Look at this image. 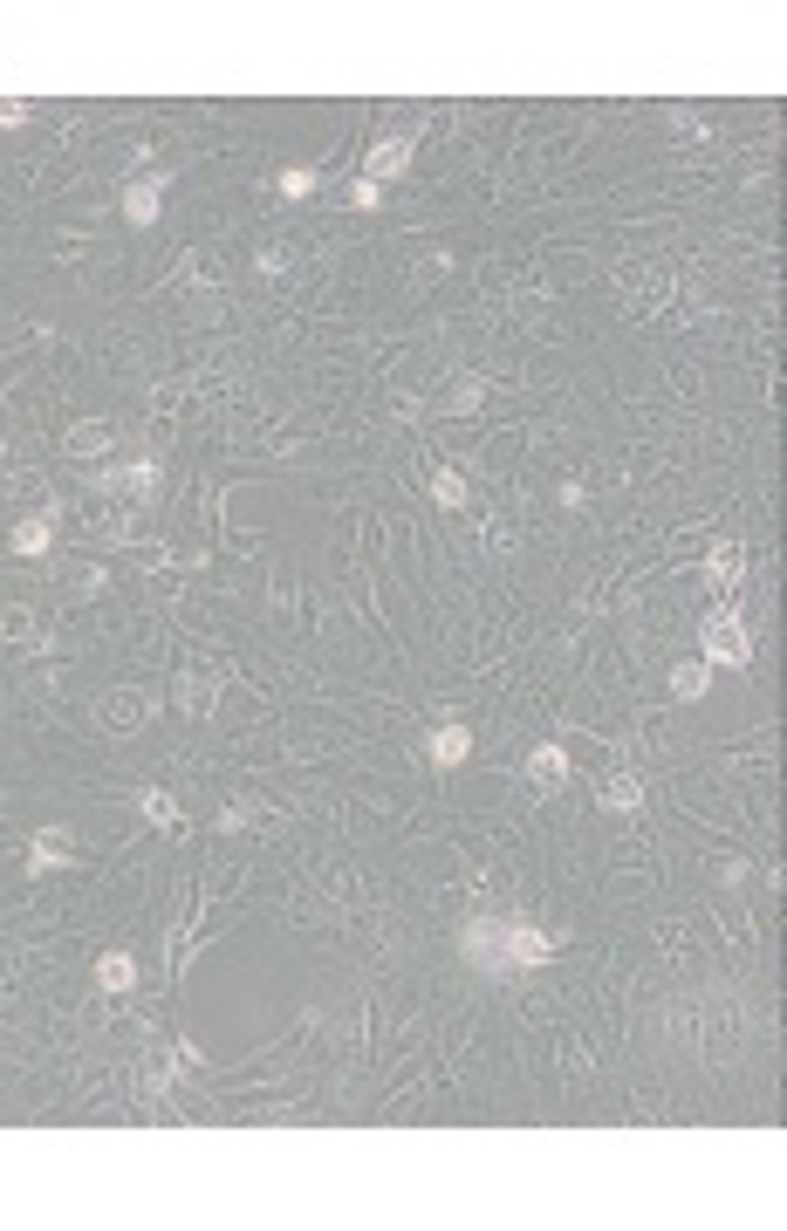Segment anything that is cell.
I'll return each mask as SVG.
<instances>
[{
  "instance_id": "cell-17",
  "label": "cell",
  "mask_w": 787,
  "mask_h": 1231,
  "mask_svg": "<svg viewBox=\"0 0 787 1231\" xmlns=\"http://www.w3.org/2000/svg\"><path fill=\"white\" fill-rule=\"evenodd\" d=\"M62 445H69L75 458H96V452H104V445H110V425H96V418H90V425H75V431H69V439H62Z\"/></svg>"
},
{
  "instance_id": "cell-1",
  "label": "cell",
  "mask_w": 787,
  "mask_h": 1231,
  "mask_svg": "<svg viewBox=\"0 0 787 1231\" xmlns=\"http://www.w3.org/2000/svg\"><path fill=\"white\" fill-rule=\"evenodd\" d=\"M699 650L713 671H740V664H753V636L740 623V609H713L705 616V630H699Z\"/></svg>"
},
{
  "instance_id": "cell-20",
  "label": "cell",
  "mask_w": 787,
  "mask_h": 1231,
  "mask_svg": "<svg viewBox=\"0 0 787 1231\" xmlns=\"http://www.w3.org/2000/svg\"><path fill=\"white\" fill-rule=\"evenodd\" d=\"M309 192H315V171H309V165L282 171V199H309Z\"/></svg>"
},
{
  "instance_id": "cell-13",
  "label": "cell",
  "mask_w": 787,
  "mask_h": 1231,
  "mask_svg": "<svg viewBox=\"0 0 787 1231\" xmlns=\"http://www.w3.org/2000/svg\"><path fill=\"white\" fill-rule=\"evenodd\" d=\"M705 684H713V664H678V671H671V698L692 705V698H705Z\"/></svg>"
},
{
  "instance_id": "cell-4",
  "label": "cell",
  "mask_w": 787,
  "mask_h": 1231,
  "mask_svg": "<svg viewBox=\"0 0 787 1231\" xmlns=\"http://www.w3.org/2000/svg\"><path fill=\"white\" fill-rule=\"evenodd\" d=\"M69 828H41L35 841H28V876H48V869H69Z\"/></svg>"
},
{
  "instance_id": "cell-8",
  "label": "cell",
  "mask_w": 787,
  "mask_h": 1231,
  "mask_svg": "<svg viewBox=\"0 0 787 1231\" xmlns=\"http://www.w3.org/2000/svg\"><path fill=\"white\" fill-rule=\"evenodd\" d=\"M144 712H151L144 691H110V698H104V726H110V732H138Z\"/></svg>"
},
{
  "instance_id": "cell-21",
  "label": "cell",
  "mask_w": 787,
  "mask_h": 1231,
  "mask_svg": "<svg viewBox=\"0 0 787 1231\" xmlns=\"http://www.w3.org/2000/svg\"><path fill=\"white\" fill-rule=\"evenodd\" d=\"M377 199H384V186H370V178L349 186V205H357V213H377Z\"/></svg>"
},
{
  "instance_id": "cell-22",
  "label": "cell",
  "mask_w": 787,
  "mask_h": 1231,
  "mask_svg": "<svg viewBox=\"0 0 787 1231\" xmlns=\"http://www.w3.org/2000/svg\"><path fill=\"white\" fill-rule=\"evenodd\" d=\"M21 117H28V110H21V103H0V123H21Z\"/></svg>"
},
{
  "instance_id": "cell-18",
  "label": "cell",
  "mask_w": 787,
  "mask_h": 1231,
  "mask_svg": "<svg viewBox=\"0 0 787 1231\" xmlns=\"http://www.w3.org/2000/svg\"><path fill=\"white\" fill-rule=\"evenodd\" d=\"M705 575H713L719 588H740V548H732V541H719V548H713V561H705Z\"/></svg>"
},
{
  "instance_id": "cell-6",
  "label": "cell",
  "mask_w": 787,
  "mask_h": 1231,
  "mask_svg": "<svg viewBox=\"0 0 787 1231\" xmlns=\"http://www.w3.org/2000/svg\"><path fill=\"white\" fill-rule=\"evenodd\" d=\"M404 165H412V138H377L370 158H363V178L377 186V178H397Z\"/></svg>"
},
{
  "instance_id": "cell-12",
  "label": "cell",
  "mask_w": 787,
  "mask_h": 1231,
  "mask_svg": "<svg viewBox=\"0 0 787 1231\" xmlns=\"http://www.w3.org/2000/svg\"><path fill=\"white\" fill-rule=\"evenodd\" d=\"M138 814L151 821V828H179V793H165V787H144V793H138Z\"/></svg>"
},
{
  "instance_id": "cell-3",
  "label": "cell",
  "mask_w": 787,
  "mask_h": 1231,
  "mask_svg": "<svg viewBox=\"0 0 787 1231\" xmlns=\"http://www.w3.org/2000/svg\"><path fill=\"white\" fill-rule=\"evenodd\" d=\"M555 958V937L535 931V923H521V917H506V965L527 971V965H548Z\"/></svg>"
},
{
  "instance_id": "cell-19",
  "label": "cell",
  "mask_w": 787,
  "mask_h": 1231,
  "mask_svg": "<svg viewBox=\"0 0 787 1231\" xmlns=\"http://www.w3.org/2000/svg\"><path fill=\"white\" fill-rule=\"evenodd\" d=\"M431 500H439L445 513H452V506H466V479L452 473V466H439V473H431Z\"/></svg>"
},
{
  "instance_id": "cell-2",
  "label": "cell",
  "mask_w": 787,
  "mask_h": 1231,
  "mask_svg": "<svg viewBox=\"0 0 787 1231\" xmlns=\"http://www.w3.org/2000/svg\"><path fill=\"white\" fill-rule=\"evenodd\" d=\"M460 952L473 971H493V979H506V917H466L460 923Z\"/></svg>"
},
{
  "instance_id": "cell-11",
  "label": "cell",
  "mask_w": 787,
  "mask_h": 1231,
  "mask_svg": "<svg viewBox=\"0 0 787 1231\" xmlns=\"http://www.w3.org/2000/svg\"><path fill=\"white\" fill-rule=\"evenodd\" d=\"M96 985H104V992H131L138 985L131 952H104V958H96Z\"/></svg>"
},
{
  "instance_id": "cell-5",
  "label": "cell",
  "mask_w": 787,
  "mask_h": 1231,
  "mask_svg": "<svg viewBox=\"0 0 787 1231\" xmlns=\"http://www.w3.org/2000/svg\"><path fill=\"white\" fill-rule=\"evenodd\" d=\"M527 780H535L541 793H555V787H562V780H569V753H562V746H555V739H541V746H535V753H527Z\"/></svg>"
},
{
  "instance_id": "cell-7",
  "label": "cell",
  "mask_w": 787,
  "mask_h": 1231,
  "mask_svg": "<svg viewBox=\"0 0 787 1231\" xmlns=\"http://www.w3.org/2000/svg\"><path fill=\"white\" fill-rule=\"evenodd\" d=\"M158 213H165V178H138V186L123 192V219H131V226H151Z\"/></svg>"
},
{
  "instance_id": "cell-9",
  "label": "cell",
  "mask_w": 787,
  "mask_h": 1231,
  "mask_svg": "<svg viewBox=\"0 0 787 1231\" xmlns=\"http://www.w3.org/2000/svg\"><path fill=\"white\" fill-rule=\"evenodd\" d=\"M473 760V726H439L431 732V766H466Z\"/></svg>"
},
{
  "instance_id": "cell-10",
  "label": "cell",
  "mask_w": 787,
  "mask_h": 1231,
  "mask_svg": "<svg viewBox=\"0 0 787 1231\" xmlns=\"http://www.w3.org/2000/svg\"><path fill=\"white\" fill-rule=\"evenodd\" d=\"M596 801H603L609 814H630V808H644V780H637V774H609Z\"/></svg>"
},
{
  "instance_id": "cell-16",
  "label": "cell",
  "mask_w": 787,
  "mask_h": 1231,
  "mask_svg": "<svg viewBox=\"0 0 787 1231\" xmlns=\"http://www.w3.org/2000/svg\"><path fill=\"white\" fill-rule=\"evenodd\" d=\"M48 541H56V521H48V513L14 527V554H48Z\"/></svg>"
},
{
  "instance_id": "cell-15",
  "label": "cell",
  "mask_w": 787,
  "mask_h": 1231,
  "mask_svg": "<svg viewBox=\"0 0 787 1231\" xmlns=\"http://www.w3.org/2000/svg\"><path fill=\"white\" fill-rule=\"evenodd\" d=\"M479 404H487V377H460V383H452V397H445V418H473Z\"/></svg>"
},
{
  "instance_id": "cell-14",
  "label": "cell",
  "mask_w": 787,
  "mask_h": 1231,
  "mask_svg": "<svg viewBox=\"0 0 787 1231\" xmlns=\"http://www.w3.org/2000/svg\"><path fill=\"white\" fill-rule=\"evenodd\" d=\"M0 636H8V644H41V623H35V609L8 602V609H0Z\"/></svg>"
}]
</instances>
